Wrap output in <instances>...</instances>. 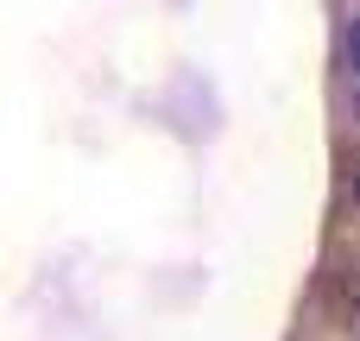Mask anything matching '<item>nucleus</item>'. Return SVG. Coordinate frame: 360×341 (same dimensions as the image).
<instances>
[{"instance_id":"obj_1","label":"nucleus","mask_w":360,"mask_h":341,"mask_svg":"<svg viewBox=\"0 0 360 341\" xmlns=\"http://www.w3.org/2000/svg\"><path fill=\"white\" fill-rule=\"evenodd\" d=\"M342 51H348V70H354V95H360V13L348 19V32H342Z\"/></svg>"},{"instance_id":"obj_2","label":"nucleus","mask_w":360,"mask_h":341,"mask_svg":"<svg viewBox=\"0 0 360 341\" xmlns=\"http://www.w3.org/2000/svg\"><path fill=\"white\" fill-rule=\"evenodd\" d=\"M348 202L360 209V158H354V171H348Z\"/></svg>"},{"instance_id":"obj_3","label":"nucleus","mask_w":360,"mask_h":341,"mask_svg":"<svg viewBox=\"0 0 360 341\" xmlns=\"http://www.w3.org/2000/svg\"><path fill=\"white\" fill-rule=\"evenodd\" d=\"M348 329H354V341H360V297H348Z\"/></svg>"}]
</instances>
